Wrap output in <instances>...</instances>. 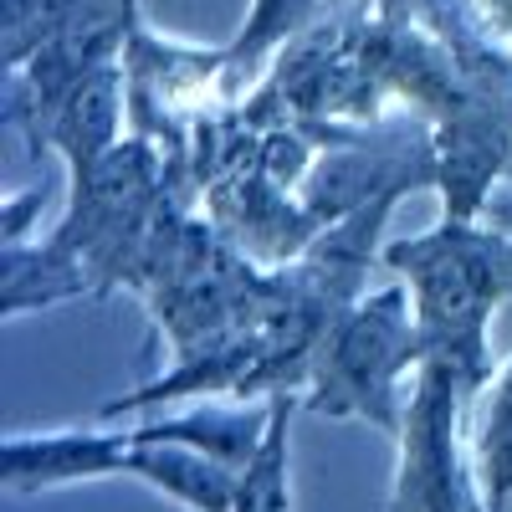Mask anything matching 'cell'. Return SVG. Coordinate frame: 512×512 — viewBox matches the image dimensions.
<instances>
[{
	"mask_svg": "<svg viewBox=\"0 0 512 512\" xmlns=\"http://www.w3.org/2000/svg\"><path fill=\"white\" fill-rule=\"evenodd\" d=\"M134 431V451H128V477L144 482L149 492L180 502L185 512H231L236 507V466L216 461L210 451L180 446V441H154L139 425Z\"/></svg>",
	"mask_w": 512,
	"mask_h": 512,
	"instance_id": "obj_6",
	"label": "cell"
},
{
	"mask_svg": "<svg viewBox=\"0 0 512 512\" xmlns=\"http://www.w3.org/2000/svg\"><path fill=\"white\" fill-rule=\"evenodd\" d=\"M93 287V277L82 272V262L57 241H26V246H0V318H21L57 308L67 297H82Z\"/></svg>",
	"mask_w": 512,
	"mask_h": 512,
	"instance_id": "obj_7",
	"label": "cell"
},
{
	"mask_svg": "<svg viewBox=\"0 0 512 512\" xmlns=\"http://www.w3.org/2000/svg\"><path fill=\"white\" fill-rule=\"evenodd\" d=\"M328 0H251V11L236 31V41L226 47V67H246L256 57L277 52L292 31H303Z\"/></svg>",
	"mask_w": 512,
	"mask_h": 512,
	"instance_id": "obj_11",
	"label": "cell"
},
{
	"mask_svg": "<svg viewBox=\"0 0 512 512\" xmlns=\"http://www.w3.org/2000/svg\"><path fill=\"white\" fill-rule=\"evenodd\" d=\"M472 446H477V477H482L487 507H497L502 497H512V359L487 384Z\"/></svg>",
	"mask_w": 512,
	"mask_h": 512,
	"instance_id": "obj_9",
	"label": "cell"
},
{
	"mask_svg": "<svg viewBox=\"0 0 512 512\" xmlns=\"http://www.w3.org/2000/svg\"><path fill=\"white\" fill-rule=\"evenodd\" d=\"M482 395V384L461 379L446 364L425 359L410 379L405 425L395 436V477L384 512H492L482 477H477V446L466 431Z\"/></svg>",
	"mask_w": 512,
	"mask_h": 512,
	"instance_id": "obj_3",
	"label": "cell"
},
{
	"mask_svg": "<svg viewBox=\"0 0 512 512\" xmlns=\"http://www.w3.org/2000/svg\"><path fill=\"white\" fill-rule=\"evenodd\" d=\"M425 364L420 328L405 287H379L364 292L359 303L338 313L308 354L303 379V410L328 420H364L384 436H400L410 390Z\"/></svg>",
	"mask_w": 512,
	"mask_h": 512,
	"instance_id": "obj_2",
	"label": "cell"
},
{
	"mask_svg": "<svg viewBox=\"0 0 512 512\" xmlns=\"http://www.w3.org/2000/svg\"><path fill=\"white\" fill-rule=\"evenodd\" d=\"M123 62L98 67L88 77H77L72 88H62L57 98L36 103V108H16L11 118L26 128V139L36 149H47L67 164V175L82 180L123 144L118 123H123V103H128V82H123Z\"/></svg>",
	"mask_w": 512,
	"mask_h": 512,
	"instance_id": "obj_4",
	"label": "cell"
},
{
	"mask_svg": "<svg viewBox=\"0 0 512 512\" xmlns=\"http://www.w3.org/2000/svg\"><path fill=\"white\" fill-rule=\"evenodd\" d=\"M134 431L103 425H57V431H11L0 441V487L6 492H62L108 477H128Z\"/></svg>",
	"mask_w": 512,
	"mask_h": 512,
	"instance_id": "obj_5",
	"label": "cell"
},
{
	"mask_svg": "<svg viewBox=\"0 0 512 512\" xmlns=\"http://www.w3.org/2000/svg\"><path fill=\"white\" fill-rule=\"evenodd\" d=\"M492 512H512V497H502V502H497V507H492Z\"/></svg>",
	"mask_w": 512,
	"mask_h": 512,
	"instance_id": "obj_12",
	"label": "cell"
},
{
	"mask_svg": "<svg viewBox=\"0 0 512 512\" xmlns=\"http://www.w3.org/2000/svg\"><path fill=\"white\" fill-rule=\"evenodd\" d=\"M88 6L93 0H6V11H0V57H6V67L21 72L77 11H88Z\"/></svg>",
	"mask_w": 512,
	"mask_h": 512,
	"instance_id": "obj_10",
	"label": "cell"
},
{
	"mask_svg": "<svg viewBox=\"0 0 512 512\" xmlns=\"http://www.w3.org/2000/svg\"><path fill=\"white\" fill-rule=\"evenodd\" d=\"M379 256L410 292L425 359L487 390V328L497 308L512 303V231L446 216L420 236L390 241Z\"/></svg>",
	"mask_w": 512,
	"mask_h": 512,
	"instance_id": "obj_1",
	"label": "cell"
},
{
	"mask_svg": "<svg viewBox=\"0 0 512 512\" xmlns=\"http://www.w3.org/2000/svg\"><path fill=\"white\" fill-rule=\"evenodd\" d=\"M231 512H292V395L272 400V425L241 466Z\"/></svg>",
	"mask_w": 512,
	"mask_h": 512,
	"instance_id": "obj_8",
	"label": "cell"
}]
</instances>
